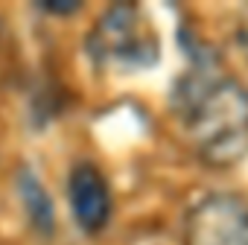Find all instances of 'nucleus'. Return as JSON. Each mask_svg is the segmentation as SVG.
<instances>
[{
  "label": "nucleus",
  "mask_w": 248,
  "mask_h": 245,
  "mask_svg": "<svg viewBox=\"0 0 248 245\" xmlns=\"http://www.w3.org/2000/svg\"><path fill=\"white\" fill-rule=\"evenodd\" d=\"M187 53L193 64L172 88L175 120L207 167H233L248 155V88L219 67L213 50Z\"/></svg>",
  "instance_id": "obj_1"
},
{
  "label": "nucleus",
  "mask_w": 248,
  "mask_h": 245,
  "mask_svg": "<svg viewBox=\"0 0 248 245\" xmlns=\"http://www.w3.org/2000/svg\"><path fill=\"white\" fill-rule=\"evenodd\" d=\"M88 53L99 67L143 70L158 61L161 44L138 3H114L91 30Z\"/></svg>",
  "instance_id": "obj_2"
},
{
  "label": "nucleus",
  "mask_w": 248,
  "mask_h": 245,
  "mask_svg": "<svg viewBox=\"0 0 248 245\" xmlns=\"http://www.w3.org/2000/svg\"><path fill=\"white\" fill-rule=\"evenodd\" d=\"M184 245H248V196L210 193L184 222Z\"/></svg>",
  "instance_id": "obj_3"
},
{
  "label": "nucleus",
  "mask_w": 248,
  "mask_h": 245,
  "mask_svg": "<svg viewBox=\"0 0 248 245\" xmlns=\"http://www.w3.org/2000/svg\"><path fill=\"white\" fill-rule=\"evenodd\" d=\"M67 201H70V213L73 222L85 230V233H99L108 222H111V187L105 181V175L99 172L96 164L82 161L70 169L67 175Z\"/></svg>",
  "instance_id": "obj_4"
},
{
  "label": "nucleus",
  "mask_w": 248,
  "mask_h": 245,
  "mask_svg": "<svg viewBox=\"0 0 248 245\" xmlns=\"http://www.w3.org/2000/svg\"><path fill=\"white\" fill-rule=\"evenodd\" d=\"M18 190H21V199H24V207H27V216L32 222V228L44 236L53 233L56 228V210H53V199L47 196L41 178L30 169H21L18 175Z\"/></svg>",
  "instance_id": "obj_5"
},
{
  "label": "nucleus",
  "mask_w": 248,
  "mask_h": 245,
  "mask_svg": "<svg viewBox=\"0 0 248 245\" xmlns=\"http://www.w3.org/2000/svg\"><path fill=\"white\" fill-rule=\"evenodd\" d=\"M41 12H50V15H73L79 12V0H38L35 3Z\"/></svg>",
  "instance_id": "obj_6"
},
{
  "label": "nucleus",
  "mask_w": 248,
  "mask_h": 245,
  "mask_svg": "<svg viewBox=\"0 0 248 245\" xmlns=\"http://www.w3.org/2000/svg\"><path fill=\"white\" fill-rule=\"evenodd\" d=\"M236 47H239L242 59L248 61V6L242 9V15H239V24H236Z\"/></svg>",
  "instance_id": "obj_7"
}]
</instances>
